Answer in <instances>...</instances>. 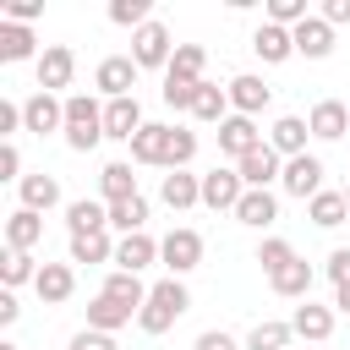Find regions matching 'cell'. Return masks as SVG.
<instances>
[{
    "mask_svg": "<svg viewBox=\"0 0 350 350\" xmlns=\"http://www.w3.org/2000/svg\"><path fill=\"white\" fill-rule=\"evenodd\" d=\"M186 306H191V290H186L180 279H159V284L148 290L142 312H137V328H142V334H170Z\"/></svg>",
    "mask_w": 350,
    "mask_h": 350,
    "instance_id": "cell-1",
    "label": "cell"
},
{
    "mask_svg": "<svg viewBox=\"0 0 350 350\" xmlns=\"http://www.w3.org/2000/svg\"><path fill=\"white\" fill-rule=\"evenodd\" d=\"M60 137H66L71 153H93L104 142V104L88 98V93H71L66 98V131Z\"/></svg>",
    "mask_w": 350,
    "mask_h": 350,
    "instance_id": "cell-2",
    "label": "cell"
},
{
    "mask_svg": "<svg viewBox=\"0 0 350 350\" xmlns=\"http://www.w3.org/2000/svg\"><path fill=\"white\" fill-rule=\"evenodd\" d=\"M159 262L170 268V279H186V273L202 262V235L186 230V224H175V230L159 241Z\"/></svg>",
    "mask_w": 350,
    "mask_h": 350,
    "instance_id": "cell-3",
    "label": "cell"
},
{
    "mask_svg": "<svg viewBox=\"0 0 350 350\" xmlns=\"http://www.w3.org/2000/svg\"><path fill=\"white\" fill-rule=\"evenodd\" d=\"M170 55H175V38H170L164 22H148V27L131 33V60L142 71H170Z\"/></svg>",
    "mask_w": 350,
    "mask_h": 350,
    "instance_id": "cell-4",
    "label": "cell"
},
{
    "mask_svg": "<svg viewBox=\"0 0 350 350\" xmlns=\"http://www.w3.org/2000/svg\"><path fill=\"white\" fill-rule=\"evenodd\" d=\"M137 71H142V66H137L131 55H104L98 71H93V88L104 93V104H109V98H137V93H131V88H137Z\"/></svg>",
    "mask_w": 350,
    "mask_h": 350,
    "instance_id": "cell-5",
    "label": "cell"
},
{
    "mask_svg": "<svg viewBox=\"0 0 350 350\" xmlns=\"http://www.w3.org/2000/svg\"><path fill=\"white\" fill-rule=\"evenodd\" d=\"M246 197V180H241V170L230 164V170H208L202 175V208H213V213H235V202Z\"/></svg>",
    "mask_w": 350,
    "mask_h": 350,
    "instance_id": "cell-6",
    "label": "cell"
},
{
    "mask_svg": "<svg viewBox=\"0 0 350 350\" xmlns=\"http://www.w3.org/2000/svg\"><path fill=\"white\" fill-rule=\"evenodd\" d=\"M22 126L33 131V137H49V131H66V98L60 93H33L27 104H22Z\"/></svg>",
    "mask_w": 350,
    "mask_h": 350,
    "instance_id": "cell-7",
    "label": "cell"
},
{
    "mask_svg": "<svg viewBox=\"0 0 350 350\" xmlns=\"http://www.w3.org/2000/svg\"><path fill=\"white\" fill-rule=\"evenodd\" d=\"M279 186H284L290 197H301V202H312V197L323 191V159H317V153H301V159H284V175H279Z\"/></svg>",
    "mask_w": 350,
    "mask_h": 350,
    "instance_id": "cell-8",
    "label": "cell"
},
{
    "mask_svg": "<svg viewBox=\"0 0 350 350\" xmlns=\"http://www.w3.org/2000/svg\"><path fill=\"white\" fill-rule=\"evenodd\" d=\"M71 77H77L71 44H44V55H38V88L44 93H60V88H71Z\"/></svg>",
    "mask_w": 350,
    "mask_h": 350,
    "instance_id": "cell-9",
    "label": "cell"
},
{
    "mask_svg": "<svg viewBox=\"0 0 350 350\" xmlns=\"http://www.w3.org/2000/svg\"><path fill=\"white\" fill-rule=\"evenodd\" d=\"M257 148H262V131H257L252 115H230V120L219 126V153H230L235 164H241L246 153H257Z\"/></svg>",
    "mask_w": 350,
    "mask_h": 350,
    "instance_id": "cell-10",
    "label": "cell"
},
{
    "mask_svg": "<svg viewBox=\"0 0 350 350\" xmlns=\"http://www.w3.org/2000/svg\"><path fill=\"white\" fill-rule=\"evenodd\" d=\"M142 126H148V120H142V104H137V98H109V104H104V137H109V142H131Z\"/></svg>",
    "mask_w": 350,
    "mask_h": 350,
    "instance_id": "cell-11",
    "label": "cell"
},
{
    "mask_svg": "<svg viewBox=\"0 0 350 350\" xmlns=\"http://www.w3.org/2000/svg\"><path fill=\"white\" fill-rule=\"evenodd\" d=\"M235 170H241L246 191H268V186H273V180L284 175V159H279V153H273V148L262 142V148H257V153H246V159H241Z\"/></svg>",
    "mask_w": 350,
    "mask_h": 350,
    "instance_id": "cell-12",
    "label": "cell"
},
{
    "mask_svg": "<svg viewBox=\"0 0 350 350\" xmlns=\"http://www.w3.org/2000/svg\"><path fill=\"white\" fill-rule=\"evenodd\" d=\"M148 290H153V284H142V273H126V268H109V273H104V284H98V295H109V301H115V306H126V312H142Z\"/></svg>",
    "mask_w": 350,
    "mask_h": 350,
    "instance_id": "cell-13",
    "label": "cell"
},
{
    "mask_svg": "<svg viewBox=\"0 0 350 350\" xmlns=\"http://www.w3.org/2000/svg\"><path fill=\"white\" fill-rule=\"evenodd\" d=\"M306 126H312L317 142H339V137H350V109L339 98H317L312 115H306Z\"/></svg>",
    "mask_w": 350,
    "mask_h": 350,
    "instance_id": "cell-14",
    "label": "cell"
},
{
    "mask_svg": "<svg viewBox=\"0 0 350 350\" xmlns=\"http://www.w3.org/2000/svg\"><path fill=\"white\" fill-rule=\"evenodd\" d=\"M153 262H159V241H153L148 230H137V235H120V241H115V268L142 273V268H153Z\"/></svg>",
    "mask_w": 350,
    "mask_h": 350,
    "instance_id": "cell-15",
    "label": "cell"
},
{
    "mask_svg": "<svg viewBox=\"0 0 350 350\" xmlns=\"http://www.w3.org/2000/svg\"><path fill=\"white\" fill-rule=\"evenodd\" d=\"M33 290H38V301H44V306H66V301H71V290H77L71 262H44V268H38V279H33Z\"/></svg>",
    "mask_w": 350,
    "mask_h": 350,
    "instance_id": "cell-16",
    "label": "cell"
},
{
    "mask_svg": "<svg viewBox=\"0 0 350 350\" xmlns=\"http://www.w3.org/2000/svg\"><path fill=\"white\" fill-rule=\"evenodd\" d=\"M290 328H295V339H312V345H328V334H334V306H317V301H301V306L290 312Z\"/></svg>",
    "mask_w": 350,
    "mask_h": 350,
    "instance_id": "cell-17",
    "label": "cell"
},
{
    "mask_svg": "<svg viewBox=\"0 0 350 350\" xmlns=\"http://www.w3.org/2000/svg\"><path fill=\"white\" fill-rule=\"evenodd\" d=\"M290 38H295V55H306V60H328L334 55V27L323 16H306L301 27H290Z\"/></svg>",
    "mask_w": 350,
    "mask_h": 350,
    "instance_id": "cell-18",
    "label": "cell"
},
{
    "mask_svg": "<svg viewBox=\"0 0 350 350\" xmlns=\"http://www.w3.org/2000/svg\"><path fill=\"white\" fill-rule=\"evenodd\" d=\"M268 98H273V88L262 82V77H230V109L235 115H262L268 109Z\"/></svg>",
    "mask_w": 350,
    "mask_h": 350,
    "instance_id": "cell-19",
    "label": "cell"
},
{
    "mask_svg": "<svg viewBox=\"0 0 350 350\" xmlns=\"http://www.w3.org/2000/svg\"><path fill=\"white\" fill-rule=\"evenodd\" d=\"M306 137H312V126H306L301 115H279L273 131H268V148H273L279 159H301V153H306Z\"/></svg>",
    "mask_w": 350,
    "mask_h": 350,
    "instance_id": "cell-20",
    "label": "cell"
},
{
    "mask_svg": "<svg viewBox=\"0 0 350 350\" xmlns=\"http://www.w3.org/2000/svg\"><path fill=\"white\" fill-rule=\"evenodd\" d=\"M252 49H257V60H262V66H284V60L295 55V38H290V27L262 22V27L252 33Z\"/></svg>",
    "mask_w": 350,
    "mask_h": 350,
    "instance_id": "cell-21",
    "label": "cell"
},
{
    "mask_svg": "<svg viewBox=\"0 0 350 350\" xmlns=\"http://www.w3.org/2000/svg\"><path fill=\"white\" fill-rule=\"evenodd\" d=\"M159 197H164V208H175V213L197 208V202H202V175H191V170H175V175H164Z\"/></svg>",
    "mask_w": 350,
    "mask_h": 350,
    "instance_id": "cell-22",
    "label": "cell"
},
{
    "mask_svg": "<svg viewBox=\"0 0 350 350\" xmlns=\"http://www.w3.org/2000/svg\"><path fill=\"white\" fill-rule=\"evenodd\" d=\"M235 219H241L246 230H273V224H279V197H273V191H246V197L235 202Z\"/></svg>",
    "mask_w": 350,
    "mask_h": 350,
    "instance_id": "cell-23",
    "label": "cell"
},
{
    "mask_svg": "<svg viewBox=\"0 0 350 350\" xmlns=\"http://www.w3.org/2000/svg\"><path fill=\"white\" fill-rule=\"evenodd\" d=\"M66 230H71V235H98V230H109V202H93V197L66 202Z\"/></svg>",
    "mask_w": 350,
    "mask_h": 350,
    "instance_id": "cell-24",
    "label": "cell"
},
{
    "mask_svg": "<svg viewBox=\"0 0 350 350\" xmlns=\"http://www.w3.org/2000/svg\"><path fill=\"white\" fill-rule=\"evenodd\" d=\"M268 290H273V295H284V301H312V262H306V257L284 262V268L268 279Z\"/></svg>",
    "mask_w": 350,
    "mask_h": 350,
    "instance_id": "cell-25",
    "label": "cell"
},
{
    "mask_svg": "<svg viewBox=\"0 0 350 350\" xmlns=\"http://www.w3.org/2000/svg\"><path fill=\"white\" fill-rule=\"evenodd\" d=\"M164 153H170V126L148 120V126L131 137V164H159V170H164Z\"/></svg>",
    "mask_w": 350,
    "mask_h": 350,
    "instance_id": "cell-26",
    "label": "cell"
},
{
    "mask_svg": "<svg viewBox=\"0 0 350 350\" xmlns=\"http://www.w3.org/2000/svg\"><path fill=\"white\" fill-rule=\"evenodd\" d=\"M38 241H44V213L16 208V213L5 219V246H11V252H33Z\"/></svg>",
    "mask_w": 350,
    "mask_h": 350,
    "instance_id": "cell-27",
    "label": "cell"
},
{
    "mask_svg": "<svg viewBox=\"0 0 350 350\" xmlns=\"http://www.w3.org/2000/svg\"><path fill=\"white\" fill-rule=\"evenodd\" d=\"M33 55H38L33 27H22V22H0V60H5V66H22V60H33Z\"/></svg>",
    "mask_w": 350,
    "mask_h": 350,
    "instance_id": "cell-28",
    "label": "cell"
},
{
    "mask_svg": "<svg viewBox=\"0 0 350 350\" xmlns=\"http://www.w3.org/2000/svg\"><path fill=\"white\" fill-rule=\"evenodd\" d=\"M16 191H22V208H33V213L60 208V180H55V175H44V170H38V175H22V186H16Z\"/></svg>",
    "mask_w": 350,
    "mask_h": 350,
    "instance_id": "cell-29",
    "label": "cell"
},
{
    "mask_svg": "<svg viewBox=\"0 0 350 350\" xmlns=\"http://www.w3.org/2000/svg\"><path fill=\"white\" fill-rule=\"evenodd\" d=\"M191 115L197 120H208V126H224L235 109H230V88H213V82H202L197 88V104H191Z\"/></svg>",
    "mask_w": 350,
    "mask_h": 350,
    "instance_id": "cell-30",
    "label": "cell"
},
{
    "mask_svg": "<svg viewBox=\"0 0 350 350\" xmlns=\"http://www.w3.org/2000/svg\"><path fill=\"white\" fill-rule=\"evenodd\" d=\"M98 191H104V202H126V197H142L137 191V175H131V164H104L98 170Z\"/></svg>",
    "mask_w": 350,
    "mask_h": 350,
    "instance_id": "cell-31",
    "label": "cell"
},
{
    "mask_svg": "<svg viewBox=\"0 0 350 350\" xmlns=\"http://www.w3.org/2000/svg\"><path fill=\"white\" fill-rule=\"evenodd\" d=\"M345 213H350V202H345V191H317L312 202H306V219L317 224V230H334V224H345Z\"/></svg>",
    "mask_w": 350,
    "mask_h": 350,
    "instance_id": "cell-32",
    "label": "cell"
},
{
    "mask_svg": "<svg viewBox=\"0 0 350 350\" xmlns=\"http://www.w3.org/2000/svg\"><path fill=\"white\" fill-rule=\"evenodd\" d=\"M202 66H208V49H202V44H175L164 77H175V82H202Z\"/></svg>",
    "mask_w": 350,
    "mask_h": 350,
    "instance_id": "cell-33",
    "label": "cell"
},
{
    "mask_svg": "<svg viewBox=\"0 0 350 350\" xmlns=\"http://www.w3.org/2000/svg\"><path fill=\"white\" fill-rule=\"evenodd\" d=\"M71 262H88V268L115 262V241H109V230H98V235H71Z\"/></svg>",
    "mask_w": 350,
    "mask_h": 350,
    "instance_id": "cell-34",
    "label": "cell"
},
{
    "mask_svg": "<svg viewBox=\"0 0 350 350\" xmlns=\"http://www.w3.org/2000/svg\"><path fill=\"white\" fill-rule=\"evenodd\" d=\"M131 317H137V312L115 306L109 295H93V301H88V328H98V334H120V328H126Z\"/></svg>",
    "mask_w": 350,
    "mask_h": 350,
    "instance_id": "cell-35",
    "label": "cell"
},
{
    "mask_svg": "<svg viewBox=\"0 0 350 350\" xmlns=\"http://www.w3.org/2000/svg\"><path fill=\"white\" fill-rule=\"evenodd\" d=\"M148 224V197H126V202H109V230L115 235H137Z\"/></svg>",
    "mask_w": 350,
    "mask_h": 350,
    "instance_id": "cell-36",
    "label": "cell"
},
{
    "mask_svg": "<svg viewBox=\"0 0 350 350\" xmlns=\"http://www.w3.org/2000/svg\"><path fill=\"white\" fill-rule=\"evenodd\" d=\"M38 268H44V262H33V252H11V246H5V257H0V279H5V290L33 284V279H38Z\"/></svg>",
    "mask_w": 350,
    "mask_h": 350,
    "instance_id": "cell-37",
    "label": "cell"
},
{
    "mask_svg": "<svg viewBox=\"0 0 350 350\" xmlns=\"http://www.w3.org/2000/svg\"><path fill=\"white\" fill-rule=\"evenodd\" d=\"M197 159V131H186V126H170V153H164V170L175 175V170H186Z\"/></svg>",
    "mask_w": 350,
    "mask_h": 350,
    "instance_id": "cell-38",
    "label": "cell"
},
{
    "mask_svg": "<svg viewBox=\"0 0 350 350\" xmlns=\"http://www.w3.org/2000/svg\"><path fill=\"white\" fill-rule=\"evenodd\" d=\"M290 339H295L290 323H257L246 334V350H290Z\"/></svg>",
    "mask_w": 350,
    "mask_h": 350,
    "instance_id": "cell-39",
    "label": "cell"
},
{
    "mask_svg": "<svg viewBox=\"0 0 350 350\" xmlns=\"http://www.w3.org/2000/svg\"><path fill=\"white\" fill-rule=\"evenodd\" d=\"M257 262H262V273L273 279L284 262H295V246H290L284 235H262V246H257Z\"/></svg>",
    "mask_w": 350,
    "mask_h": 350,
    "instance_id": "cell-40",
    "label": "cell"
},
{
    "mask_svg": "<svg viewBox=\"0 0 350 350\" xmlns=\"http://www.w3.org/2000/svg\"><path fill=\"white\" fill-rule=\"evenodd\" d=\"M109 22L137 33V27H148L153 16H148V0H109Z\"/></svg>",
    "mask_w": 350,
    "mask_h": 350,
    "instance_id": "cell-41",
    "label": "cell"
},
{
    "mask_svg": "<svg viewBox=\"0 0 350 350\" xmlns=\"http://www.w3.org/2000/svg\"><path fill=\"white\" fill-rule=\"evenodd\" d=\"M312 11H306V0H268V22L273 27H301Z\"/></svg>",
    "mask_w": 350,
    "mask_h": 350,
    "instance_id": "cell-42",
    "label": "cell"
},
{
    "mask_svg": "<svg viewBox=\"0 0 350 350\" xmlns=\"http://www.w3.org/2000/svg\"><path fill=\"white\" fill-rule=\"evenodd\" d=\"M197 88H202V82H175V77H164V88H159V93H164V104H170V109H191V104H197Z\"/></svg>",
    "mask_w": 350,
    "mask_h": 350,
    "instance_id": "cell-43",
    "label": "cell"
},
{
    "mask_svg": "<svg viewBox=\"0 0 350 350\" xmlns=\"http://www.w3.org/2000/svg\"><path fill=\"white\" fill-rule=\"evenodd\" d=\"M38 16H44V0H11L0 22H22V27H27V22H38Z\"/></svg>",
    "mask_w": 350,
    "mask_h": 350,
    "instance_id": "cell-44",
    "label": "cell"
},
{
    "mask_svg": "<svg viewBox=\"0 0 350 350\" xmlns=\"http://www.w3.org/2000/svg\"><path fill=\"white\" fill-rule=\"evenodd\" d=\"M323 273H328L334 284H350V246H334L328 262H323Z\"/></svg>",
    "mask_w": 350,
    "mask_h": 350,
    "instance_id": "cell-45",
    "label": "cell"
},
{
    "mask_svg": "<svg viewBox=\"0 0 350 350\" xmlns=\"http://www.w3.org/2000/svg\"><path fill=\"white\" fill-rule=\"evenodd\" d=\"M71 350H120V345H115V334H98V328H82V334H71Z\"/></svg>",
    "mask_w": 350,
    "mask_h": 350,
    "instance_id": "cell-46",
    "label": "cell"
},
{
    "mask_svg": "<svg viewBox=\"0 0 350 350\" xmlns=\"http://www.w3.org/2000/svg\"><path fill=\"white\" fill-rule=\"evenodd\" d=\"M16 131H27V126H22V104L5 98V104H0V142H11Z\"/></svg>",
    "mask_w": 350,
    "mask_h": 350,
    "instance_id": "cell-47",
    "label": "cell"
},
{
    "mask_svg": "<svg viewBox=\"0 0 350 350\" xmlns=\"http://www.w3.org/2000/svg\"><path fill=\"white\" fill-rule=\"evenodd\" d=\"M0 180L22 186V153H16V142H0Z\"/></svg>",
    "mask_w": 350,
    "mask_h": 350,
    "instance_id": "cell-48",
    "label": "cell"
},
{
    "mask_svg": "<svg viewBox=\"0 0 350 350\" xmlns=\"http://www.w3.org/2000/svg\"><path fill=\"white\" fill-rule=\"evenodd\" d=\"M191 350H241V345H235V339H230V334H224V328H202V334H197V345H191Z\"/></svg>",
    "mask_w": 350,
    "mask_h": 350,
    "instance_id": "cell-49",
    "label": "cell"
},
{
    "mask_svg": "<svg viewBox=\"0 0 350 350\" xmlns=\"http://www.w3.org/2000/svg\"><path fill=\"white\" fill-rule=\"evenodd\" d=\"M328 27H350V0H323V11H317Z\"/></svg>",
    "mask_w": 350,
    "mask_h": 350,
    "instance_id": "cell-50",
    "label": "cell"
},
{
    "mask_svg": "<svg viewBox=\"0 0 350 350\" xmlns=\"http://www.w3.org/2000/svg\"><path fill=\"white\" fill-rule=\"evenodd\" d=\"M16 317H22V306H16V290H5V295H0V323L11 328Z\"/></svg>",
    "mask_w": 350,
    "mask_h": 350,
    "instance_id": "cell-51",
    "label": "cell"
},
{
    "mask_svg": "<svg viewBox=\"0 0 350 350\" xmlns=\"http://www.w3.org/2000/svg\"><path fill=\"white\" fill-rule=\"evenodd\" d=\"M334 306H339V312L350 317V284H334Z\"/></svg>",
    "mask_w": 350,
    "mask_h": 350,
    "instance_id": "cell-52",
    "label": "cell"
},
{
    "mask_svg": "<svg viewBox=\"0 0 350 350\" xmlns=\"http://www.w3.org/2000/svg\"><path fill=\"white\" fill-rule=\"evenodd\" d=\"M0 350H22V345H0Z\"/></svg>",
    "mask_w": 350,
    "mask_h": 350,
    "instance_id": "cell-53",
    "label": "cell"
},
{
    "mask_svg": "<svg viewBox=\"0 0 350 350\" xmlns=\"http://www.w3.org/2000/svg\"><path fill=\"white\" fill-rule=\"evenodd\" d=\"M345 202H350V186H345Z\"/></svg>",
    "mask_w": 350,
    "mask_h": 350,
    "instance_id": "cell-54",
    "label": "cell"
}]
</instances>
